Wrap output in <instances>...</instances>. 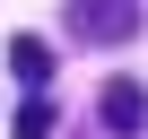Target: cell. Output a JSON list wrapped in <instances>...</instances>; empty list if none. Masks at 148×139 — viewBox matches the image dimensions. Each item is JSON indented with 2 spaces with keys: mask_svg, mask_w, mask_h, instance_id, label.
Listing matches in <instances>:
<instances>
[{
  "mask_svg": "<svg viewBox=\"0 0 148 139\" xmlns=\"http://www.w3.org/2000/svg\"><path fill=\"white\" fill-rule=\"evenodd\" d=\"M70 35L79 44H131L139 35V0H70Z\"/></svg>",
  "mask_w": 148,
  "mask_h": 139,
  "instance_id": "obj_1",
  "label": "cell"
},
{
  "mask_svg": "<svg viewBox=\"0 0 148 139\" xmlns=\"http://www.w3.org/2000/svg\"><path fill=\"white\" fill-rule=\"evenodd\" d=\"M9 70H18V87L44 96V87H52V44H44V35H18V44H9Z\"/></svg>",
  "mask_w": 148,
  "mask_h": 139,
  "instance_id": "obj_3",
  "label": "cell"
},
{
  "mask_svg": "<svg viewBox=\"0 0 148 139\" xmlns=\"http://www.w3.org/2000/svg\"><path fill=\"white\" fill-rule=\"evenodd\" d=\"M9 130H18V139H52V104H44V96H35V104H18V122H9Z\"/></svg>",
  "mask_w": 148,
  "mask_h": 139,
  "instance_id": "obj_4",
  "label": "cell"
},
{
  "mask_svg": "<svg viewBox=\"0 0 148 139\" xmlns=\"http://www.w3.org/2000/svg\"><path fill=\"white\" fill-rule=\"evenodd\" d=\"M96 122H105L113 139H139V130H148V87H139V78H105V96H96Z\"/></svg>",
  "mask_w": 148,
  "mask_h": 139,
  "instance_id": "obj_2",
  "label": "cell"
}]
</instances>
